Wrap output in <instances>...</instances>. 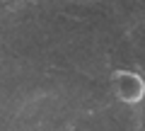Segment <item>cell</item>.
<instances>
[{"instance_id": "6da1fadb", "label": "cell", "mask_w": 145, "mask_h": 131, "mask_svg": "<svg viewBox=\"0 0 145 131\" xmlns=\"http://www.w3.org/2000/svg\"><path fill=\"white\" fill-rule=\"evenodd\" d=\"M114 85H116V95L126 105H135L145 97V83L133 70H119L114 75Z\"/></svg>"}]
</instances>
